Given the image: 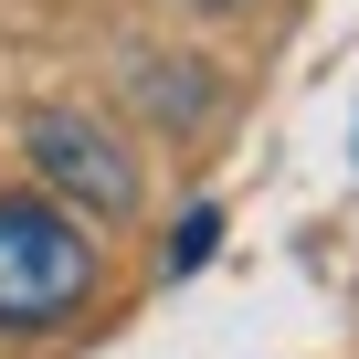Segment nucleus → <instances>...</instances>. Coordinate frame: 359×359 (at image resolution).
I'll use <instances>...</instances> for the list:
<instances>
[{"label":"nucleus","instance_id":"obj_3","mask_svg":"<svg viewBox=\"0 0 359 359\" xmlns=\"http://www.w3.org/2000/svg\"><path fill=\"white\" fill-rule=\"evenodd\" d=\"M212 243H222V212H191V222H180V254H169V264L191 275V264H212Z\"/></svg>","mask_w":359,"mask_h":359},{"label":"nucleus","instance_id":"obj_2","mask_svg":"<svg viewBox=\"0 0 359 359\" xmlns=\"http://www.w3.org/2000/svg\"><path fill=\"white\" fill-rule=\"evenodd\" d=\"M32 158H43V180L64 201H85V212H137V158L95 127V116H32Z\"/></svg>","mask_w":359,"mask_h":359},{"label":"nucleus","instance_id":"obj_1","mask_svg":"<svg viewBox=\"0 0 359 359\" xmlns=\"http://www.w3.org/2000/svg\"><path fill=\"white\" fill-rule=\"evenodd\" d=\"M95 296V243L74 212L0 191V327H53Z\"/></svg>","mask_w":359,"mask_h":359}]
</instances>
